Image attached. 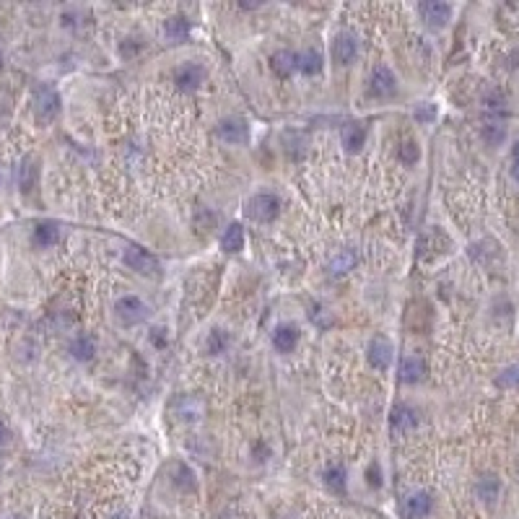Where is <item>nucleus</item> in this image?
<instances>
[{"instance_id": "f257e3e1", "label": "nucleus", "mask_w": 519, "mask_h": 519, "mask_svg": "<svg viewBox=\"0 0 519 519\" xmlns=\"http://www.w3.org/2000/svg\"><path fill=\"white\" fill-rule=\"evenodd\" d=\"M247 213L255 218V221H272V218H278V213H281V200L272 195V192H257L252 200L247 203Z\"/></svg>"}, {"instance_id": "f03ea898", "label": "nucleus", "mask_w": 519, "mask_h": 519, "mask_svg": "<svg viewBox=\"0 0 519 519\" xmlns=\"http://www.w3.org/2000/svg\"><path fill=\"white\" fill-rule=\"evenodd\" d=\"M34 110L39 119H52L60 110V96L52 86H37L34 91Z\"/></svg>"}, {"instance_id": "7ed1b4c3", "label": "nucleus", "mask_w": 519, "mask_h": 519, "mask_svg": "<svg viewBox=\"0 0 519 519\" xmlns=\"http://www.w3.org/2000/svg\"><path fill=\"white\" fill-rule=\"evenodd\" d=\"M125 263L133 270L143 272V275H156L159 272V260L151 252H145L140 247H128L125 249Z\"/></svg>"}, {"instance_id": "20e7f679", "label": "nucleus", "mask_w": 519, "mask_h": 519, "mask_svg": "<svg viewBox=\"0 0 519 519\" xmlns=\"http://www.w3.org/2000/svg\"><path fill=\"white\" fill-rule=\"evenodd\" d=\"M117 317L122 320L125 324H138L143 322L145 315H148V309H145V304L140 301L138 296H125L117 301Z\"/></svg>"}, {"instance_id": "39448f33", "label": "nucleus", "mask_w": 519, "mask_h": 519, "mask_svg": "<svg viewBox=\"0 0 519 519\" xmlns=\"http://www.w3.org/2000/svg\"><path fill=\"white\" fill-rule=\"evenodd\" d=\"M369 88H372V94L382 96V99L384 96H392L398 91V78H395V73H392L387 65H379V68H374V73H372Z\"/></svg>"}, {"instance_id": "423d86ee", "label": "nucleus", "mask_w": 519, "mask_h": 519, "mask_svg": "<svg viewBox=\"0 0 519 519\" xmlns=\"http://www.w3.org/2000/svg\"><path fill=\"white\" fill-rule=\"evenodd\" d=\"M366 356H369V364L374 366L376 372H387L392 364V343L384 341V338H374V341L369 343Z\"/></svg>"}, {"instance_id": "0eeeda50", "label": "nucleus", "mask_w": 519, "mask_h": 519, "mask_svg": "<svg viewBox=\"0 0 519 519\" xmlns=\"http://www.w3.org/2000/svg\"><path fill=\"white\" fill-rule=\"evenodd\" d=\"M421 16H423V21L428 26H434V29H442V26H447V21L452 18V6H447V3H439V0H434V3H421Z\"/></svg>"}, {"instance_id": "6e6552de", "label": "nucleus", "mask_w": 519, "mask_h": 519, "mask_svg": "<svg viewBox=\"0 0 519 519\" xmlns=\"http://www.w3.org/2000/svg\"><path fill=\"white\" fill-rule=\"evenodd\" d=\"M358 55V47H356V39L348 34H341L335 42H332V58H335V63H341V65H348V63H353Z\"/></svg>"}, {"instance_id": "1a4fd4ad", "label": "nucleus", "mask_w": 519, "mask_h": 519, "mask_svg": "<svg viewBox=\"0 0 519 519\" xmlns=\"http://www.w3.org/2000/svg\"><path fill=\"white\" fill-rule=\"evenodd\" d=\"M203 76L205 73L197 63H185V65L177 70V84L182 91H192V88H197V86L203 84Z\"/></svg>"}, {"instance_id": "9d476101", "label": "nucleus", "mask_w": 519, "mask_h": 519, "mask_svg": "<svg viewBox=\"0 0 519 519\" xmlns=\"http://www.w3.org/2000/svg\"><path fill=\"white\" fill-rule=\"evenodd\" d=\"M298 338H301L298 327H294V324H283V327H278L275 335H272V346L281 350V353H291V350L298 346Z\"/></svg>"}, {"instance_id": "9b49d317", "label": "nucleus", "mask_w": 519, "mask_h": 519, "mask_svg": "<svg viewBox=\"0 0 519 519\" xmlns=\"http://www.w3.org/2000/svg\"><path fill=\"white\" fill-rule=\"evenodd\" d=\"M426 374V364H423V358H418V356H405L402 358V364H400V379L402 382H408V384H416L421 382Z\"/></svg>"}, {"instance_id": "f8f14e48", "label": "nucleus", "mask_w": 519, "mask_h": 519, "mask_svg": "<svg viewBox=\"0 0 519 519\" xmlns=\"http://www.w3.org/2000/svg\"><path fill=\"white\" fill-rule=\"evenodd\" d=\"M218 138L226 143H242L247 138V128H244L242 119H223L218 125Z\"/></svg>"}, {"instance_id": "ddd939ff", "label": "nucleus", "mask_w": 519, "mask_h": 519, "mask_svg": "<svg viewBox=\"0 0 519 519\" xmlns=\"http://www.w3.org/2000/svg\"><path fill=\"white\" fill-rule=\"evenodd\" d=\"M343 145H346V151H350V154H356V151H361V145L366 143V130L358 125V122H348L346 128H343Z\"/></svg>"}, {"instance_id": "4468645a", "label": "nucleus", "mask_w": 519, "mask_h": 519, "mask_svg": "<svg viewBox=\"0 0 519 519\" xmlns=\"http://www.w3.org/2000/svg\"><path fill=\"white\" fill-rule=\"evenodd\" d=\"M296 70H301L304 76H315L322 70V55L317 50H304L296 55Z\"/></svg>"}, {"instance_id": "2eb2a0df", "label": "nucleus", "mask_w": 519, "mask_h": 519, "mask_svg": "<svg viewBox=\"0 0 519 519\" xmlns=\"http://www.w3.org/2000/svg\"><path fill=\"white\" fill-rule=\"evenodd\" d=\"M405 511H408V517H413V519L426 517V514L431 511V496L426 494V491H418V494H413L408 499V504H405Z\"/></svg>"}, {"instance_id": "dca6fc26", "label": "nucleus", "mask_w": 519, "mask_h": 519, "mask_svg": "<svg viewBox=\"0 0 519 519\" xmlns=\"http://www.w3.org/2000/svg\"><path fill=\"white\" fill-rule=\"evenodd\" d=\"M58 237H60L58 223H52V221L37 223V229H34V244H37V247H52V244L58 242Z\"/></svg>"}, {"instance_id": "f3484780", "label": "nucleus", "mask_w": 519, "mask_h": 519, "mask_svg": "<svg viewBox=\"0 0 519 519\" xmlns=\"http://www.w3.org/2000/svg\"><path fill=\"white\" fill-rule=\"evenodd\" d=\"M221 247L226 252H239V249L244 247V231H242L239 223H231L229 229L221 234Z\"/></svg>"}, {"instance_id": "a211bd4d", "label": "nucleus", "mask_w": 519, "mask_h": 519, "mask_svg": "<svg viewBox=\"0 0 519 519\" xmlns=\"http://www.w3.org/2000/svg\"><path fill=\"white\" fill-rule=\"evenodd\" d=\"M70 353L76 361H91V356L96 353V346L88 335H78L76 341L70 343Z\"/></svg>"}, {"instance_id": "6ab92c4d", "label": "nucleus", "mask_w": 519, "mask_h": 519, "mask_svg": "<svg viewBox=\"0 0 519 519\" xmlns=\"http://www.w3.org/2000/svg\"><path fill=\"white\" fill-rule=\"evenodd\" d=\"M392 426H395V431H408L416 426V413L405 405H398L395 413H392Z\"/></svg>"}, {"instance_id": "aec40b11", "label": "nucleus", "mask_w": 519, "mask_h": 519, "mask_svg": "<svg viewBox=\"0 0 519 519\" xmlns=\"http://www.w3.org/2000/svg\"><path fill=\"white\" fill-rule=\"evenodd\" d=\"M324 485L335 491V494H341L343 488H346V468L341 465H330V468L324 470Z\"/></svg>"}, {"instance_id": "412c9836", "label": "nucleus", "mask_w": 519, "mask_h": 519, "mask_svg": "<svg viewBox=\"0 0 519 519\" xmlns=\"http://www.w3.org/2000/svg\"><path fill=\"white\" fill-rule=\"evenodd\" d=\"M272 68H275V73L278 76H291L294 70H296V55L294 52H278L275 58H272Z\"/></svg>"}, {"instance_id": "4be33fe9", "label": "nucleus", "mask_w": 519, "mask_h": 519, "mask_svg": "<svg viewBox=\"0 0 519 519\" xmlns=\"http://www.w3.org/2000/svg\"><path fill=\"white\" fill-rule=\"evenodd\" d=\"M475 491H478V496H480L483 501H494L496 496H499V491H501V485H499V480H496L494 475H485V478H480V480H478Z\"/></svg>"}, {"instance_id": "5701e85b", "label": "nucleus", "mask_w": 519, "mask_h": 519, "mask_svg": "<svg viewBox=\"0 0 519 519\" xmlns=\"http://www.w3.org/2000/svg\"><path fill=\"white\" fill-rule=\"evenodd\" d=\"M353 265H356V255H353L350 249H343V252H338V257L332 260V272H338V275H341V272H348Z\"/></svg>"}, {"instance_id": "b1692460", "label": "nucleus", "mask_w": 519, "mask_h": 519, "mask_svg": "<svg viewBox=\"0 0 519 519\" xmlns=\"http://www.w3.org/2000/svg\"><path fill=\"white\" fill-rule=\"evenodd\" d=\"M166 37H169L171 42L188 37V21L185 18H171V21H166Z\"/></svg>"}, {"instance_id": "393cba45", "label": "nucleus", "mask_w": 519, "mask_h": 519, "mask_svg": "<svg viewBox=\"0 0 519 519\" xmlns=\"http://www.w3.org/2000/svg\"><path fill=\"white\" fill-rule=\"evenodd\" d=\"M496 382L501 384V387H506V390H514V387H519V364L509 366V369H504Z\"/></svg>"}, {"instance_id": "a878e982", "label": "nucleus", "mask_w": 519, "mask_h": 519, "mask_svg": "<svg viewBox=\"0 0 519 519\" xmlns=\"http://www.w3.org/2000/svg\"><path fill=\"white\" fill-rule=\"evenodd\" d=\"M400 159L405 164H416L418 159H421V151H418V145L413 143V140H408V143H402V148H400Z\"/></svg>"}, {"instance_id": "bb28decb", "label": "nucleus", "mask_w": 519, "mask_h": 519, "mask_svg": "<svg viewBox=\"0 0 519 519\" xmlns=\"http://www.w3.org/2000/svg\"><path fill=\"white\" fill-rule=\"evenodd\" d=\"M504 133H506V130H504L501 122H491V125H485V130H483V136H485L488 143H499V140H504Z\"/></svg>"}, {"instance_id": "cd10ccee", "label": "nucleus", "mask_w": 519, "mask_h": 519, "mask_svg": "<svg viewBox=\"0 0 519 519\" xmlns=\"http://www.w3.org/2000/svg\"><path fill=\"white\" fill-rule=\"evenodd\" d=\"M226 335H223L221 330H216L211 335V341H208V350H211V353H221L223 348H226Z\"/></svg>"}, {"instance_id": "c85d7f7f", "label": "nucleus", "mask_w": 519, "mask_h": 519, "mask_svg": "<svg viewBox=\"0 0 519 519\" xmlns=\"http://www.w3.org/2000/svg\"><path fill=\"white\" fill-rule=\"evenodd\" d=\"M511 159H514V166H511V174H514V179L519 182V140L517 145H514V151H511Z\"/></svg>"}, {"instance_id": "c756f323", "label": "nucleus", "mask_w": 519, "mask_h": 519, "mask_svg": "<svg viewBox=\"0 0 519 519\" xmlns=\"http://www.w3.org/2000/svg\"><path fill=\"white\" fill-rule=\"evenodd\" d=\"M418 117H421V119H428V117H434V110H421V112H418Z\"/></svg>"}, {"instance_id": "7c9ffc66", "label": "nucleus", "mask_w": 519, "mask_h": 519, "mask_svg": "<svg viewBox=\"0 0 519 519\" xmlns=\"http://www.w3.org/2000/svg\"><path fill=\"white\" fill-rule=\"evenodd\" d=\"M6 442V426H3V421H0V444Z\"/></svg>"}]
</instances>
